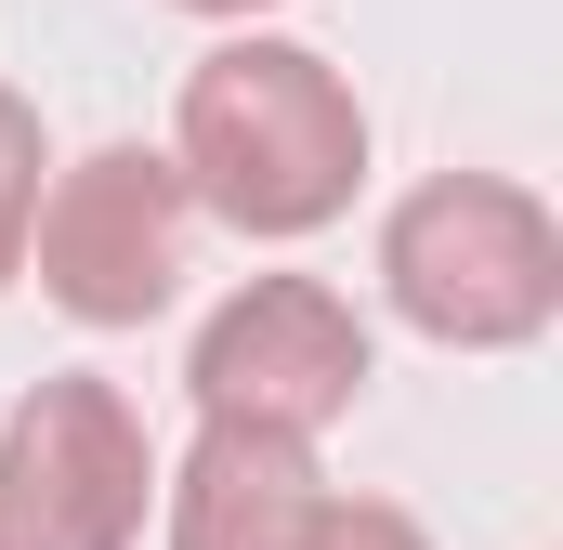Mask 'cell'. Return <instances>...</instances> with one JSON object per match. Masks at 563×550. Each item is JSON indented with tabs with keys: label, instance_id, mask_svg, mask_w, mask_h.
Segmentation results:
<instances>
[{
	"label": "cell",
	"instance_id": "6da1fadb",
	"mask_svg": "<svg viewBox=\"0 0 563 550\" xmlns=\"http://www.w3.org/2000/svg\"><path fill=\"white\" fill-rule=\"evenodd\" d=\"M170 170H184V197L223 210L236 237H314V223L354 210L367 106H354L341 66L301 53V40H223V53H197V79H184Z\"/></svg>",
	"mask_w": 563,
	"mask_h": 550
},
{
	"label": "cell",
	"instance_id": "7a4b0ae2",
	"mask_svg": "<svg viewBox=\"0 0 563 550\" xmlns=\"http://www.w3.org/2000/svg\"><path fill=\"white\" fill-rule=\"evenodd\" d=\"M380 288H394V315L420 341H445V354H511V341H538L563 315V237H551V210L525 184L445 170L420 197H394Z\"/></svg>",
	"mask_w": 563,
	"mask_h": 550
},
{
	"label": "cell",
	"instance_id": "3957f363",
	"mask_svg": "<svg viewBox=\"0 0 563 550\" xmlns=\"http://www.w3.org/2000/svg\"><path fill=\"white\" fill-rule=\"evenodd\" d=\"M157 512V446L119 381L66 367L0 419V550H132Z\"/></svg>",
	"mask_w": 563,
	"mask_h": 550
},
{
	"label": "cell",
	"instance_id": "277c9868",
	"mask_svg": "<svg viewBox=\"0 0 563 550\" xmlns=\"http://www.w3.org/2000/svg\"><path fill=\"white\" fill-rule=\"evenodd\" d=\"M184 223H197V197H184V170L157 144H92L79 170L40 184L26 263L79 328H144L184 288Z\"/></svg>",
	"mask_w": 563,
	"mask_h": 550
},
{
	"label": "cell",
	"instance_id": "5b68a950",
	"mask_svg": "<svg viewBox=\"0 0 563 550\" xmlns=\"http://www.w3.org/2000/svg\"><path fill=\"white\" fill-rule=\"evenodd\" d=\"M197 419H250V432H288V446H314L328 419L367 394V328H354V301L341 288H314V275H250L210 328H197Z\"/></svg>",
	"mask_w": 563,
	"mask_h": 550
},
{
	"label": "cell",
	"instance_id": "8992f818",
	"mask_svg": "<svg viewBox=\"0 0 563 550\" xmlns=\"http://www.w3.org/2000/svg\"><path fill=\"white\" fill-rule=\"evenodd\" d=\"M328 538V485H314V446L250 432V419H210L197 459L170 472V550H314Z\"/></svg>",
	"mask_w": 563,
	"mask_h": 550
},
{
	"label": "cell",
	"instance_id": "52a82bcc",
	"mask_svg": "<svg viewBox=\"0 0 563 550\" xmlns=\"http://www.w3.org/2000/svg\"><path fill=\"white\" fill-rule=\"evenodd\" d=\"M26 223H40V119L26 92H0V288L26 275Z\"/></svg>",
	"mask_w": 563,
	"mask_h": 550
},
{
	"label": "cell",
	"instance_id": "ba28073f",
	"mask_svg": "<svg viewBox=\"0 0 563 550\" xmlns=\"http://www.w3.org/2000/svg\"><path fill=\"white\" fill-rule=\"evenodd\" d=\"M314 550H432L407 512H380V498H328V538Z\"/></svg>",
	"mask_w": 563,
	"mask_h": 550
},
{
	"label": "cell",
	"instance_id": "9c48e42d",
	"mask_svg": "<svg viewBox=\"0 0 563 550\" xmlns=\"http://www.w3.org/2000/svg\"><path fill=\"white\" fill-rule=\"evenodd\" d=\"M184 13H276V0H184Z\"/></svg>",
	"mask_w": 563,
	"mask_h": 550
}]
</instances>
